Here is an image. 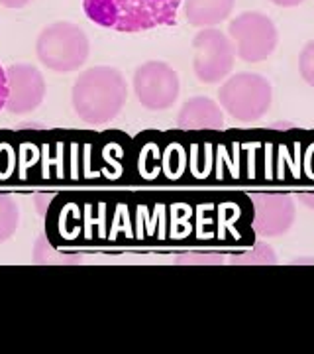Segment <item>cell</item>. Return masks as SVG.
Wrapping results in <instances>:
<instances>
[{
	"label": "cell",
	"mask_w": 314,
	"mask_h": 354,
	"mask_svg": "<svg viewBox=\"0 0 314 354\" xmlns=\"http://www.w3.org/2000/svg\"><path fill=\"white\" fill-rule=\"evenodd\" d=\"M218 99L222 109L239 122L259 120L271 106L273 88L259 73H236L224 81Z\"/></svg>",
	"instance_id": "277c9868"
},
{
	"label": "cell",
	"mask_w": 314,
	"mask_h": 354,
	"mask_svg": "<svg viewBox=\"0 0 314 354\" xmlns=\"http://www.w3.org/2000/svg\"><path fill=\"white\" fill-rule=\"evenodd\" d=\"M20 211L12 197L0 195V242H6L18 228Z\"/></svg>",
	"instance_id": "7c38bea8"
},
{
	"label": "cell",
	"mask_w": 314,
	"mask_h": 354,
	"mask_svg": "<svg viewBox=\"0 0 314 354\" xmlns=\"http://www.w3.org/2000/svg\"><path fill=\"white\" fill-rule=\"evenodd\" d=\"M179 75L164 62L141 64L134 73V93L138 101L150 111H165L173 106L179 97Z\"/></svg>",
	"instance_id": "52a82bcc"
},
{
	"label": "cell",
	"mask_w": 314,
	"mask_h": 354,
	"mask_svg": "<svg viewBox=\"0 0 314 354\" xmlns=\"http://www.w3.org/2000/svg\"><path fill=\"white\" fill-rule=\"evenodd\" d=\"M32 0H0L2 6L6 8H24L26 4H30Z\"/></svg>",
	"instance_id": "e0dca14e"
},
{
	"label": "cell",
	"mask_w": 314,
	"mask_h": 354,
	"mask_svg": "<svg viewBox=\"0 0 314 354\" xmlns=\"http://www.w3.org/2000/svg\"><path fill=\"white\" fill-rule=\"evenodd\" d=\"M177 262H187V264H220V262H224V258L216 256V254H188V256H179Z\"/></svg>",
	"instance_id": "9a60e30c"
},
{
	"label": "cell",
	"mask_w": 314,
	"mask_h": 354,
	"mask_svg": "<svg viewBox=\"0 0 314 354\" xmlns=\"http://www.w3.org/2000/svg\"><path fill=\"white\" fill-rule=\"evenodd\" d=\"M295 223V205L289 195H253V230L259 236H281Z\"/></svg>",
	"instance_id": "9c48e42d"
},
{
	"label": "cell",
	"mask_w": 314,
	"mask_h": 354,
	"mask_svg": "<svg viewBox=\"0 0 314 354\" xmlns=\"http://www.w3.org/2000/svg\"><path fill=\"white\" fill-rule=\"evenodd\" d=\"M8 97L4 109L12 114H28L36 111L46 95V81L38 67L28 64L10 65L6 69Z\"/></svg>",
	"instance_id": "ba28073f"
},
{
	"label": "cell",
	"mask_w": 314,
	"mask_h": 354,
	"mask_svg": "<svg viewBox=\"0 0 314 354\" xmlns=\"http://www.w3.org/2000/svg\"><path fill=\"white\" fill-rule=\"evenodd\" d=\"M36 51L51 71L69 73L87 64L90 44L87 34L71 22H53L39 32Z\"/></svg>",
	"instance_id": "3957f363"
},
{
	"label": "cell",
	"mask_w": 314,
	"mask_h": 354,
	"mask_svg": "<svg viewBox=\"0 0 314 354\" xmlns=\"http://www.w3.org/2000/svg\"><path fill=\"white\" fill-rule=\"evenodd\" d=\"M299 69H301V77L314 87V39L308 41L301 51V57H299Z\"/></svg>",
	"instance_id": "5bb4252c"
},
{
	"label": "cell",
	"mask_w": 314,
	"mask_h": 354,
	"mask_svg": "<svg viewBox=\"0 0 314 354\" xmlns=\"http://www.w3.org/2000/svg\"><path fill=\"white\" fill-rule=\"evenodd\" d=\"M228 34L236 44V53L239 59L248 64H257L267 59L277 48V28L269 16L262 12H242L236 16Z\"/></svg>",
	"instance_id": "5b68a950"
},
{
	"label": "cell",
	"mask_w": 314,
	"mask_h": 354,
	"mask_svg": "<svg viewBox=\"0 0 314 354\" xmlns=\"http://www.w3.org/2000/svg\"><path fill=\"white\" fill-rule=\"evenodd\" d=\"M193 48H195L193 69L201 83L214 85L226 79L234 67L236 50L224 32L204 28L193 39Z\"/></svg>",
	"instance_id": "8992f818"
},
{
	"label": "cell",
	"mask_w": 314,
	"mask_h": 354,
	"mask_svg": "<svg viewBox=\"0 0 314 354\" xmlns=\"http://www.w3.org/2000/svg\"><path fill=\"white\" fill-rule=\"evenodd\" d=\"M301 201L308 207V209H313L314 211V193H302L301 195Z\"/></svg>",
	"instance_id": "d6986e66"
},
{
	"label": "cell",
	"mask_w": 314,
	"mask_h": 354,
	"mask_svg": "<svg viewBox=\"0 0 314 354\" xmlns=\"http://www.w3.org/2000/svg\"><path fill=\"white\" fill-rule=\"evenodd\" d=\"M273 4H277V6H285V8H291V6H299V4H302L304 0H271Z\"/></svg>",
	"instance_id": "ac0fdd59"
},
{
	"label": "cell",
	"mask_w": 314,
	"mask_h": 354,
	"mask_svg": "<svg viewBox=\"0 0 314 354\" xmlns=\"http://www.w3.org/2000/svg\"><path fill=\"white\" fill-rule=\"evenodd\" d=\"M230 262L232 264H275L277 258L271 246H267L265 242H257L253 246V250L232 256Z\"/></svg>",
	"instance_id": "4fadbf2b"
},
{
	"label": "cell",
	"mask_w": 314,
	"mask_h": 354,
	"mask_svg": "<svg viewBox=\"0 0 314 354\" xmlns=\"http://www.w3.org/2000/svg\"><path fill=\"white\" fill-rule=\"evenodd\" d=\"M236 0H185V12L190 26L210 28L224 22L234 10Z\"/></svg>",
	"instance_id": "8fae6325"
},
{
	"label": "cell",
	"mask_w": 314,
	"mask_h": 354,
	"mask_svg": "<svg viewBox=\"0 0 314 354\" xmlns=\"http://www.w3.org/2000/svg\"><path fill=\"white\" fill-rule=\"evenodd\" d=\"M6 97H8V81H6V71L0 65V111L6 104Z\"/></svg>",
	"instance_id": "2e32d148"
},
{
	"label": "cell",
	"mask_w": 314,
	"mask_h": 354,
	"mask_svg": "<svg viewBox=\"0 0 314 354\" xmlns=\"http://www.w3.org/2000/svg\"><path fill=\"white\" fill-rule=\"evenodd\" d=\"M177 124L183 130H220L224 127V114L213 99L193 97L181 106Z\"/></svg>",
	"instance_id": "30bf717a"
},
{
	"label": "cell",
	"mask_w": 314,
	"mask_h": 354,
	"mask_svg": "<svg viewBox=\"0 0 314 354\" xmlns=\"http://www.w3.org/2000/svg\"><path fill=\"white\" fill-rule=\"evenodd\" d=\"M183 0H83L88 20L124 34L175 26Z\"/></svg>",
	"instance_id": "6da1fadb"
},
{
	"label": "cell",
	"mask_w": 314,
	"mask_h": 354,
	"mask_svg": "<svg viewBox=\"0 0 314 354\" xmlns=\"http://www.w3.org/2000/svg\"><path fill=\"white\" fill-rule=\"evenodd\" d=\"M128 85L124 75L108 65L83 71L73 85L71 101L77 116L87 124H106L124 109Z\"/></svg>",
	"instance_id": "7a4b0ae2"
}]
</instances>
